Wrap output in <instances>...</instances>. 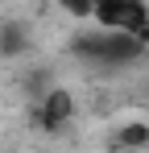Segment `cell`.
Here are the masks:
<instances>
[{
	"mask_svg": "<svg viewBox=\"0 0 149 153\" xmlns=\"http://www.w3.org/2000/svg\"><path fill=\"white\" fill-rule=\"evenodd\" d=\"M74 54L87 58V62L124 66V62H137V58L145 54V46H141L137 37H128V33H116V29H95V33H87V37L74 42Z\"/></svg>",
	"mask_w": 149,
	"mask_h": 153,
	"instance_id": "obj_1",
	"label": "cell"
},
{
	"mask_svg": "<svg viewBox=\"0 0 149 153\" xmlns=\"http://www.w3.org/2000/svg\"><path fill=\"white\" fill-rule=\"evenodd\" d=\"M91 17L99 21V29H116L149 46V8L141 0H91Z\"/></svg>",
	"mask_w": 149,
	"mask_h": 153,
	"instance_id": "obj_2",
	"label": "cell"
},
{
	"mask_svg": "<svg viewBox=\"0 0 149 153\" xmlns=\"http://www.w3.org/2000/svg\"><path fill=\"white\" fill-rule=\"evenodd\" d=\"M71 116H74V100H71V91H62V87L46 91V95L37 100V112H33V120L46 128V132H58Z\"/></svg>",
	"mask_w": 149,
	"mask_h": 153,
	"instance_id": "obj_3",
	"label": "cell"
},
{
	"mask_svg": "<svg viewBox=\"0 0 149 153\" xmlns=\"http://www.w3.org/2000/svg\"><path fill=\"white\" fill-rule=\"evenodd\" d=\"M145 145H149V124H141V120H133L116 132V149H145Z\"/></svg>",
	"mask_w": 149,
	"mask_h": 153,
	"instance_id": "obj_4",
	"label": "cell"
},
{
	"mask_svg": "<svg viewBox=\"0 0 149 153\" xmlns=\"http://www.w3.org/2000/svg\"><path fill=\"white\" fill-rule=\"evenodd\" d=\"M25 42H29V37H25L21 25H4L0 29V54H4V58H17V54L25 50Z\"/></svg>",
	"mask_w": 149,
	"mask_h": 153,
	"instance_id": "obj_5",
	"label": "cell"
},
{
	"mask_svg": "<svg viewBox=\"0 0 149 153\" xmlns=\"http://www.w3.org/2000/svg\"><path fill=\"white\" fill-rule=\"evenodd\" d=\"M71 17H91V0H58Z\"/></svg>",
	"mask_w": 149,
	"mask_h": 153,
	"instance_id": "obj_6",
	"label": "cell"
}]
</instances>
